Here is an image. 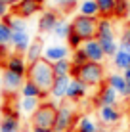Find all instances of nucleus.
I'll return each instance as SVG.
<instances>
[{
    "mask_svg": "<svg viewBox=\"0 0 130 132\" xmlns=\"http://www.w3.org/2000/svg\"><path fill=\"white\" fill-rule=\"evenodd\" d=\"M0 130L2 132H19V113L10 111V107H4V115L0 119Z\"/></svg>",
    "mask_w": 130,
    "mask_h": 132,
    "instance_id": "2eb2a0df",
    "label": "nucleus"
},
{
    "mask_svg": "<svg viewBox=\"0 0 130 132\" xmlns=\"http://www.w3.org/2000/svg\"><path fill=\"white\" fill-rule=\"evenodd\" d=\"M31 46V38H29V33L27 31H15L12 35V48L13 52L17 54H25Z\"/></svg>",
    "mask_w": 130,
    "mask_h": 132,
    "instance_id": "f3484780",
    "label": "nucleus"
},
{
    "mask_svg": "<svg viewBox=\"0 0 130 132\" xmlns=\"http://www.w3.org/2000/svg\"><path fill=\"white\" fill-rule=\"evenodd\" d=\"M27 79L33 80L34 84L42 90L46 96H50L52 84L56 80V73H54V67L48 60H38L34 63H29V69H27Z\"/></svg>",
    "mask_w": 130,
    "mask_h": 132,
    "instance_id": "f257e3e1",
    "label": "nucleus"
},
{
    "mask_svg": "<svg viewBox=\"0 0 130 132\" xmlns=\"http://www.w3.org/2000/svg\"><path fill=\"white\" fill-rule=\"evenodd\" d=\"M19 92H21V96H23V98H40V100H46V94H44L42 90H40L33 80H29V79H25V82H23V86H21Z\"/></svg>",
    "mask_w": 130,
    "mask_h": 132,
    "instance_id": "4be33fe9",
    "label": "nucleus"
},
{
    "mask_svg": "<svg viewBox=\"0 0 130 132\" xmlns=\"http://www.w3.org/2000/svg\"><path fill=\"white\" fill-rule=\"evenodd\" d=\"M0 132H2V130H0Z\"/></svg>",
    "mask_w": 130,
    "mask_h": 132,
    "instance_id": "a18cd8bd",
    "label": "nucleus"
},
{
    "mask_svg": "<svg viewBox=\"0 0 130 132\" xmlns=\"http://www.w3.org/2000/svg\"><path fill=\"white\" fill-rule=\"evenodd\" d=\"M27 77L23 75H17V73H13L10 69H4L2 73V88L4 92L8 94V96H12V94H17L21 90V86H23Z\"/></svg>",
    "mask_w": 130,
    "mask_h": 132,
    "instance_id": "423d86ee",
    "label": "nucleus"
},
{
    "mask_svg": "<svg viewBox=\"0 0 130 132\" xmlns=\"http://www.w3.org/2000/svg\"><path fill=\"white\" fill-rule=\"evenodd\" d=\"M12 27L0 19V46H12Z\"/></svg>",
    "mask_w": 130,
    "mask_h": 132,
    "instance_id": "c756f323",
    "label": "nucleus"
},
{
    "mask_svg": "<svg viewBox=\"0 0 130 132\" xmlns=\"http://www.w3.org/2000/svg\"><path fill=\"white\" fill-rule=\"evenodd\" d=\"M52 67H54V73H56V77H59V75H71L73 61L67 57V60H59V61L52 63Z\"/></svg>",
    "mask_w": 130,
    "mask_h": 132,
    "instance_id": "c85d7f7f",
    "label": "nucleus"
},
{
    "mask_svg": "<svg viewBox=\"0 0 130 132\" xmlns=\"http://www.w3.org/2000/svg\"><path fill=\"white\" fill-rule=\"evenodd\" d=\"M79 13L88 15V17H96V19L101 17L100 6H98L96 0H80V2H79Z\"/></svg>",
    "mask_w": 130,
    "mask_h": 132,
    "instance_id": "412c9836",
    "label": "nucleus"
},
{
    "mask_svg": "<svg viewBox=\"0 0 130 132\" xmlns=\"http://www.w3.org/2000/svg\"><path fill=\"white\" fill-rule=\"evenodd\" d=\"M42 57H44V44L40 38H37L31 42L29 50L25 52V60H27V63H34V61L42 60Z\"/></svg>",
    "mask_w": 130,
    "mask_h": 132,
    "instance_id": "a211bd4d",
    "label": "nucleus"
},
{
    "mask_svg": "<svg viewBox=\"0 0 130 132\" xmlns=\"http://www.w3.org/2000/svg\"><path fill=\"white\" fill-rule=\"evenodd\" d=\"M128 19H130V6H128Z\"/></svg>",
    "mask_w": 130,
    "mask_h": 132,
    "instance_id": "79ce46f5",
    "label": "nucleus"
},
{
    "mask_svg": "<svg viewBox=\"0 0 130 132\" xmlns=\"http://www.w3.org/2000/svg\"><path fill=\"white\" fill-rule=\"evenodd\" d=\"M82 50H84V54L88 56V61H96V63H103L105 60V52H103V48H101V44H100V40L98 38H90V40H84L82 42Z\"/></svg>",
    "mask_w": 130,
    "mask_h": 132,
    "instance_id": "9d476101",
    "label": "nucleus"
},
{
    "mask_svg": "<svg viewBox=\"0 0 130 132\" xmlns=\"http://www.w3.org/2000/svg\"><path fill=\"white\" fill-rule=\"evenodd\" d=\"M98 40H100V44H101V48H103V52H105L107 57H113L115 54L119 52V48H120V44L117 42V38H98Z\"/></svg>",
    "mask_w": 130,
    "mask_h": 132,
    "instance_id": "cd10ccee",
    "label": "nucleus"
},
{
    "mask_svg": "<svg viewBox=\"0 0 130 132\" xmlns=\"http://www.w3.org/2000/svg\"><path fill=\"white\" fill-rule=\"evenodd\" d=\"M71 77H77L82 82H86L90 88L94 86H101L105 80V69L103 63H96V61H88L80 67H75L71 69Z\"/></svg>",
    "mask_w": 130,
    "mask_h": 132,
    "instance_id": "f03ea898",
    "label": "nucleus"
},
{
    "mask_svg": "<svg viewBox=\"0 0 130 132\" xmlns=\"http://www.w3.org/2000/svg\"><path fill=\"white\" fill-rule=\"evenodd\" d=\"M31 132H54V128H44V126H33Z\"/></svg>",
    "mask_w": 130,
    "mask_h": 132,
    "instance_id": "58836bf2",
    "label": "nucleus"
},
{
    "mask_svg": "<svg viewBox=\"0 0 130 132\" xmlns=\"http://www.w3.org/2000/svg\"><path fill=\"white\" fill-rule=\"evenodd\" d=\"M96 38H115V29H113L111 17H100V19H98Z\"/></svg>",
    "mask_w": 130,
    "mask_h": 132,
    "instance_id": "6ab92c4d",
    "label": "nucleus"
},
{
    "mask_svg": "<svg viewBox=\"0 0 130 132\" xmlns=\"http://www.w3.org/2000/svg\"><path fill=\"white\" fill-rule=\"evenodd\" d=\"M88 90H90V86H88L86 82H82L80 79L73 77V79H71L69 88H67L65 100H69V102H73V103H79L80 100H84V98L88 96Z\"/></svg>",
    "mask_w": 130,
    "mask_h": 132,
    "instance_id": "1a4fd4ad",
    "label": "nucleus"
},
{
    "mask_svg": "<svg viewBox=\"0 0 130 132\" xmlns=\"http://www.w3.org/2000/svg\"><path fill=\"white\" fill-rule=\"evenodd\" d=\"M113 65L119 71H124V69L130 67V52L126 48H119V52L113 56Z\"/></svg>",
    "mask_w": 130,
    "mask_h": 132,
    "instance_id": "a878e982",
    "label": "nucleus"
},
{
    "mask_svg": "<svg viewBox=\"0 0 130 132\" xmlns=\"http://www.w3.org/2000/svg\"><path fill=\"white\" fill-rule=\"evenodd\" d=\"M105 82L111 86V88H115L120 96H126V79H124V75H120V73H111V75L105 77Z\"/></svg>",
    "mask_w": 130,
    "mask_h": 132,
    "instance_id": "aec40b11",
    "label": "nucleus"
},
{
    "mask_svg": "<svg viewBox=\"0 0 130 132\" xmlns=\"http://www.w3.org/2000/svg\"><path fill=\"white\" fill-rule=\"evenodd\" d=\"M4 2H8V4H10V6H15V4L19 2V0H4Z\"/></svg>",
    "mask_w": 130,
    "mask_h": 132,
    "instance_id": "ea45409f",
    "label": "nucleus"
},
{
    "mask_svg": "<svg viewBox=\"0 0 130 132\" xmlns=\"http://www.w3.org/2000/svg\"><path fill=\"white\" fill-rule=\"evenodd\" d=\"M2 21L12 27L13 33H15V31H27V19L21 17V15H17V13H8V15L2 17Z\"/></svg>",
    "mask_w": 130,
    "mask_h": 132,
    "instance_id": "b1692460",
    "label": "nucleus"
},
{
    "mask_svg": "<svg viewBox=\"0 0 130 132\" xmlns=\"http://www.w3.org/2000/svg\"><path fill=\"white\" fill-rule=\"evenodd\" d=\"M57 119V103L44 102L38 105V109L31 115V125L33 126H44V128H54Z\"/></svg>",
    "mask_w": 130,
    "mask_h": 132,
    "instance_id": "7ed1b4c3",
    "label": "nucleus"
},
{
    "mask_svg": "<svg viewBox=\"0 0 130 132\" xmlns=\"http://www.w3.org/2000/svg\"><path fill=\"white\" fill-rule=\"evenodd\" d=\"M71 48L69 44H52V46L44 48V60H48L50 63H56L59 60H67L71 56Z\"/></svg>",
    "mask_w": 130,
    "mask_h": 132,
    "instance_id": "f8f14e48",
    "label": "nucleus"
},
{
    "mask_svg": "<svg viewBox=\"0 0 130 132\" xmlns=\"http://www.w3.org/2000/svg\"><path fill=\"white\" fill-rule=\"evenodd\" d=\"M71 61H73L75 67H80V65H84V63H88V56L84 54L82 46L73 50V54H71Z\"/></svg>",
    "mask_w": 130,
    "mask_h": 132,
    "instance_id": "473e14b6",
    "label": "nucleus"
},
{
    "mask_svg": "<svg viewBox=\"0 0 130 132\" xmlns=\"http://www.w3.org/2000/svg\"><path fill=\"white\" fill-rule=\"evenodd\" d=\"M44 0H19L15 6H12V13H17L21 17H33L34 13L42 12Z\"/></svg>",
    "mask_w": 130,
    "mask_h": 132,
    "instance_id": "0eeeda50",
    "label": "nucleus"
},
{
    "mask_svg": "<svg viewBox=\"0 0 130 132\" xmlns=\"http://www.w3.org/2000/svg\"><path fill=\"white\" fill-rule=\"evenodd\" d=\"M100 6V13L101 17H113V10H115V2L117 0H96Z\"/></svg>",
    "mask_w": 130,
    "mask_h": 132,
    "instance_id": "2f4dec72",
    "label": "nucleus"
},
{
    "mask_svg": "<svg viewBox=\"0 0 130 132\" xmlns=\"http://www.w3.org/2000/svg\"><path fill=\"white\" fill-rule=\"evenodd\" d=\"M0 86H2V75H0Z\"/></svg>",
    "mask_w": 130,
    "mask_h": 132,
    "instance_id": "c03bdc74",
    "label": "nucleus"
},
{
    "mask_svg": "<svg viewBox=\"0 0 130 132\" xmlns=\"http://www.w3.org/2000/svg\"><path fill=\"white\" fill-rule=\"evenodd\" d=\"M10 10H12L10 4L4 2V0H0V19H2L4 15H8V13H10Z\"/></svg>",
    "mask_w": 130,
    "mask_h": 132,
    "instance_id": "e433bc0d",
    "label": "nucleus"
},
{
    "mask_svg": "<svg viewBox=\"0 0 130 132\" xmlns=\"http://www.w3.org/2000/svg\"><path fill=\"white\" fill-rule=\"evenodd\" d=\"M130 44V19L126 21V25L123 27V31H120V48L128 46Z\"/></svg>",
    "mask_w": 130,
    "mask_h": 132,
    "instance_id": "c9c22d12",
    "label": "nucleus"
},
{
    "mask_svg": "<svg viewBox=\"0 0 130 132\" xmlns=\"http://www.w3.org/2000/svg\"><path fill=\"white\" fill-rule=\"evenodd\" d=\"M54 2V6L56 8H59L63 13H67V12H71L75 6H79V0H52Z\"/></svg>",
    "mask_w": 130,
    "mask_h": 132,
    "instance_id": "72a5a7b5",
    "label": "nucleus"
},
{
    "mask_svg": "<svg viewBox=\"0 0 130 132\" xmlns=\"http://www.w3.org/2000/svg\"><path fill=\"white\" fill-rule=\"evenodd\" d=\"M59 19L61 17H59V13L56 10H44L40 13V17H38V31L40 33H52Z\"/></svg>",
    "mask_w": 130,
    "mask_h": 132,
    "instance_id": "4468645a",
    "label": "nucleus"
},
{
    "mask_svg": "<svg viewBox=\"0 0 130 132\" xmlns=\"http://www.w3.org/2000/svg\"><path fill=\"white\" fill-rule=\"evenodd\" d=\"M71 29H73L71 21H67V19H59V21H57V25L54 27L52 35L56 36V38H65V40H67V36H69Z\"/></svg>",
    "mask_w": 130,
    "mask_h": 132,
    "instance_id": "bb28decb",
    "label": "nucleus"
},
{
    "mask_svg": "<svg viewBox=\"0 0 130 132\" xmlns=\"http://www.w3.org/2000/svg\"><path fill=\"white\" fill-rule=\"evenodd\" d=\"M128 6H130V0H117L115 2V10H113V17L126 19L128 17Z\"/></svg>",
    "mask_w": 130,
    "mask_h": 132,
    "instance_id": "7c9ffc66",
    "label": "nucleus"
},
{
    "mask_svg": "<svg viewBox=\"0 0 130 132\" xmlns=\"http://www.w3.org/2000/svg\"><path fill=\"white\" fill-rule=\"evenodd\" d=\"M119 102V92L115 88H111L109 84H101L98 94L94 96V105L96 107H101V105H117Z\"/></svg>",
    "mask_w": 130,
    "mask_h": 132,
    "instance_id": "6e6552de",
    "label": "nucleus"
},
{
    "mask_svg": "<svg viewBox=\"0 0 130 132\" xmlns=\"http://www.w3.org/2000/svg\"><path fill=\"white\" fill-rule=\"evenodd\" d=\"M71 79L73 77L71 75H59V77H56V80H54V84H52V90H50V96L54 100H65L67 96V88H69V84H71Z\"/></svg>",
    "mask_w": 130,
    "mask_h": 132,
    "instance_id": "dca6fc26",
    "label": "nucleus"
},
{
    "mask_svg": "<svg viewBox=\"0 0 130 132\" xmlns=\"http://www.w3.org/2000/svg\"><path fill=\"white\" fill-rule=\"evenodd\" d=\"M77 113H75V107H73V102H59L57 105V119H56V125H54V132H69L77 125Z\"/></svg>",
    "mask_w": 130,
    "mask_h": 132,
    "instance_id": "20e7f679",
    "label": "nucleus"
},
{
    "mask_svg": "<svg viewBox=\"0 0 130 132\" xmlns=\"http://www.w3.org/2000/svg\"><path fill=\"white\" fill-rule=\"evenodd\" d=\"M98 132H105V130H103V128H101V126H100V130H98Z\"/></svg>",
    "mask_w": 130,
    "mask_h": 132,
    "instance_id": "a19ab883",
    "label": "nucleus"
},
{
    "mask_svg": "<svg viewBox=\"0 0 130 132\" xmlns=\"http://www.w3.org/2000/svg\"><path fill=\"white\" fill-rule=\"evenodd\" d=\"M4 69H10V71H13V73H17V75L27 77V69H29V63H27V60H25L23 54L13 52V54H10V56L4 60Z\"/></svg>",
    "mask_w": 130,
    "mask_h": 132,
    "instance_id": "9b49d317",
    "label": "nucleus"
},
{
    "mask_svg": "<svg viewBox=\"0 0 130 132\" xmlns=\"http://www.w3.org/2000/svg\"><path fill=\"white\" fill-rule=\"evenodd\" d=\"M98 117H100L101 125L113 126L123 119V113L117 109V105H101V107H98Z\"/></svg>",
    "mask_w": 130,
    "mask_h": 132,
    "instance_id": "ddd939ff",
    "label": "nucleus"
},
{
    "mask_svg": "<svg viewBox=\"0 0 130 132\" xmlns=\"http://www.w3.org/2000/svg\"><path fill=\"white\" fill-rule=\"evenodd\" d=\"M124 48H126V50H128V52H130V44H128V46H124Z\"/></svg>",
    "mask_w": 130,
    "mask_h": 132,
    "instance_id": "37998d69",
    "label": "nucleus"
},
{
    "mask_svg": "<svg viewBox=\"0 0 130 132\" xmlns=\"http://www.w3.org/2000/svg\"><path fill=\"white\" fill-rule=\"evenodd\" d=\"M98 130H100V125H98L90 115L79 117V121H77V132H98Z\"/></svg>",
    "mask_w": 130,
    "mask_h": 132,
    "instance_id": "393cba45",
    "label": "nucleus"
},
{
    "mask_svg": "<svg viewBox=\"0 0 130 132\" xmlns=\"http://www.w3.org/2000/svg\"><path fill=\"white\" fill-rule=\"evenodd\" d=\"M123 75H124V79H126V96H124V98L130 100V67L123 71Z\"/></svg>",
    "mask_w": 130,
    "mask_h": 132,
    "instance_id": "4c0bfd02",
    "label": "nucleus"
},
{
    "mask_svg": "<svg viewBox=\"0 0 130 132\" xmlns=\"http://www.w3.org/2000/svg\"><path fill=\"white\" fill-rule=\"evenodd\" d=\"M82 42H84V40L80 38V35H77L73 29H71L69 36H67V44H69V48H71V50H75V48H80V46H82Z\"/></svg>",
    "mask_w": 130,
    "mask_h": 132,
    "instance_id": "f704fd0d",
    "label": "nucleus"
},
{
    "mask_svg": "<svg viewBox=\"0 0 130 132\" xmlns=\"http://www.w3.org/2000/svg\"><path fill=\"white\" fill-rule=\"evenodd\" d=\"M40 103H42V100H40V98H23V96H21L17 107H19V111L25 113V115H33V113L38 109Z\"/></svg>",
    "mask_w": 130,
    "mask_h": 132,
    "instance_id": "5701e85b",
    "label": "nucleus"
},
{
    "mask_svg": "<svg viewBox=\"0 0 130 132\" xmlns=\"http://www.w3.org/2000/svg\"><path fill=\"white\" fill-rule=\"evenodd\" d=\"M73 25V31L77 35H80L82 40H90V38H96V33H98V19L96 17H88V15H82V13H77L71 21Z\"/></svg>",
    "mask_w": 130,
    "mask_h": 132,
    "instance_id": "39448f33",
    "label": "nucleus"
}]
</instances>
